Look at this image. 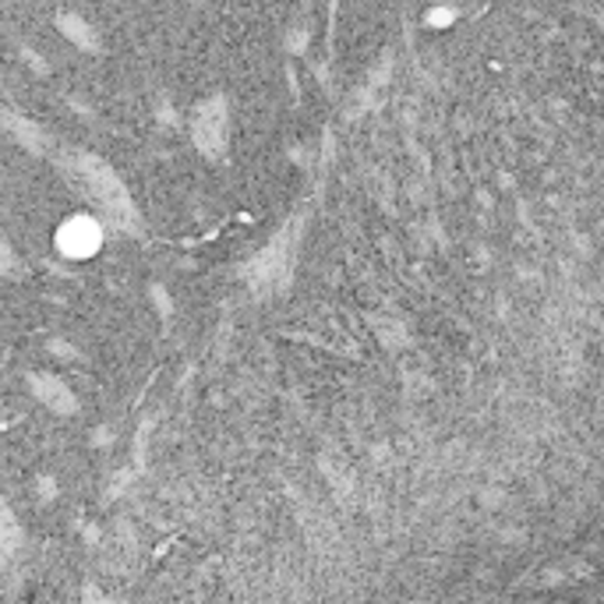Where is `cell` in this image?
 <instances>
[{"mask_svg":"<svg viewBox=\"0 0 604 604\" xmlns=\"http://www.w3.org/2000/svg\"><path fill=\"white\" fill-rule=\"evenodd\" d=\"M57 244H60L64 254H68V259H89V254L100 251V244H103L100 219H92V216H75V219H68L60 227V233H57Z\"/></svg>","mask_w":604,"mask_h":604,"instance_id":"cell-2","label":"cell"},{"mask_svg":"<svg viewBox=\"0 0 604 604\" xmlns=\"http://www.w3.org/2000/svg\"><path fill=\"white\" fill-rule=\"evenodd\" d=\"M57 25H60V32H68V39H75L82 50H95V36L82 19H75V14H60Z\"/></svg>","mask_w":604,"mask_h":604,"instance_id":"cell-5","label":"cell"},{"mask_svg":"<svg viewBox=\"0 0 604 604\" xmlns=\"http://www.w3.org/2000/svg\"><path fill=\"white\" fill-rule=\"evenodd\" d=\"M75 181L82 184L89 202L100 205L103 219L117 223V227H127V223H132V198H127V191L117 181V173L110 170L103 159L78 156L75 159Z\"/></svg>","mask_w":604,"mask_h":604,"instance_id":"cell-1","label":"cell"},{"mask_svg":"<svg viewBox=\"0 0 604 604\" xmlns=\"http://www.w3.org/2000/svg\"><path fill=\"white\" fill-rule=\"evenodd\" d=\"M195 141H198V149L209 156H219L223 146H227V110H223V100H209L198 106Z\"/></svg>","mask_w":604,"mask_h":604,"instance_id":"cell-3","label":"cell"},{"mask_svg":"<svg viewBox=\"0 0 604 604\" xmlns=\"http://www.w3.org/2000/svg\"><path fill=\"white\" fill-rule=\"evenodd\" d=\"M32 389L39 392V400L46 403V407H54V410H60V413H71L75 410V396L60 386L57 378H50V375H32Z\"/></svg>","mask_w":604,"mask_h":604,"instance_id":"cell-4","label":"cell"},{"mask_svg":"<svg viewBox=\"0 0 604 604\" xmlns=\"http://www.w3.org/2000/svg\"><path fill=\"white\" fill-rule=\"evenodd\" d=\"M14 545H19V527H14V520L8 513V505L0 502V551H14Z\"/></svg>","mask_w":604,"mask_h":604,"instance_id":"cell-6","label":"cell"},{"mask_svg":"<svg viewBox=\"0 0 604 604\" xmlns=\"http://www.w3.org/2000/svg\"><path fill=\"white\" fill-rule=\"evenodd\" d=\"M14 269V254L8 251V244H0V273H11Z\"/></svg>","mask_w":604,"mask_h":604,"instance_id":"cell-7","label":"cell"}]
</instances>
